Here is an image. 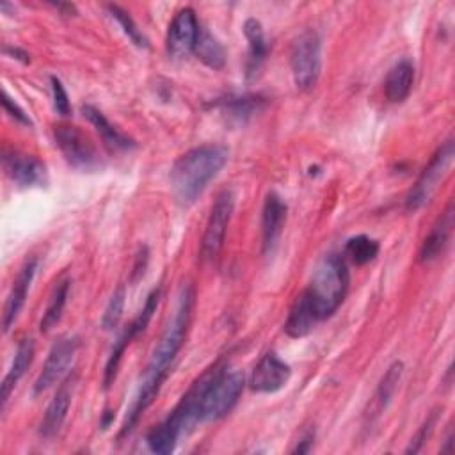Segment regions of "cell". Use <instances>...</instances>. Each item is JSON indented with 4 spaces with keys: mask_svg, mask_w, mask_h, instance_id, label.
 I'll list each match as a JSON object with an SVG mask.
<instances>
[{
    "mask_svg": "<svg viewBox=\"0 0 455 455\" xmlns=\"http://www.w3.org/2000/svg\"><path fill=\"white\" fill-rule=\"evenodd\" d=\"M2 164L5 174L18 187H43L46 183V165L32 156L16 149H4Z\"/></svg>",
    "mask_w": 455,
    "mask_h": 455,
    "instance_id": "obj_13",
    "label": "cell"
},
{
    "mask_svg": "<svg viewBox=\"0 0 455 455\" xmlns=\"http://www.w3.org/2000/svg\"><path fill=\"white\" fill-rule=\"evenodd\" d=\"M228 160L229 149L222 144H203L183 153L169 174L176 201L183 206L194 204Z\"/></svg>",
    "mask_w": 455,
    "mask_h": 455,
    "instance_id": "obj_2",
    "label": "cell"
},
{
    "mask_svg": "<svg viewBox=\"0 0 455 455\" xmlns=\"http://www.w3.org/2000/svg\"><path fill=\"white\" fill-rule=\"evenodd\" d=\"M265 98L259 94H233L217 101L222 116L233 124H245L265 108Z\"/></svg>",
    "mask_w": 455,
    "mask_h": 455,
    "instance_id": "obj_18",
    "label": "cell"
},
{
    "mask_svg": "<svg viewBox=\"0 0 455 455\" xmlns=\"http://www.w3.org/2000/svg\"><path fill=\"white\" fill-rule=\"evenodd\" d=\"M245 386V377L238 370L228 371L224 366L213 364L210 380L203 391L199 403V421H217L233 411Z\"/></svg>",
    "mask_w": 455,
    "mask_h": 455,
    "instance_id": "obj_4",
    "label": "cell"
},
{
    "mask_svg": "<svg viewBox=\"0 0 455 455\" xmlns=\"http://www.w3.org/2000/svg\"><path fill=\"white\" fill-rule=\"evenodd\" d=\"M451 158H453V139H448L434 153L428 165L421 171L419 178L416 180V183L409 190V194L405 197V210L407 212H418L419 208H423L430 201V197L434 196V192L437 188V183L446 174V171L451 164Z\"/></svg>",
    "mask_w": 455,
    "mask_h": 455,
    "instance_id": "obj_7",
    "label": "cell"
},
{
    "mask_svg": "<svg viewBox=\"0 0 455 455\" xmlns=\"http://www.w3.org/2000/svg\"><path fill=\"white\" fill-rule=\"evenodd\" d=\"M350 286L347 261L339 254H327L315 268L311 283L304 290L318 322L329 318L345 300Z\"/></svg>",
    "mask_w": 455,
    "mask_h": 455,
    "instance_id": "obj_3",
    "label": "cell"
},
{
    "mask_svg": "<svg viewBox=\"0 0 455 455\" xmlns=\"http://www.w3.org/2000/svg\"><path fill=\"white\" fill-rule=\"evenodd\" d=\"M235 210V194L229 188H224L212 210H210V217L204 228V235L201 238V258L204 261H215L224 247V240H226V231L231 220Z\"/></svg>",
    "mask_w": 455,
    "mask_h": 455,
    "instance_id": "obj_8",
    "label": "cell"
},
{
    "mask_svg": "<svg viewBox=\"0 0 455 455\" xmlns=\"http://www.w3.org/2000/svg\"><path fill=\"white\" fill-rule=\"evenodd\" d=\"M379 242L375 238H370L368 235H355L347 240L345 243V254L350 258L355 265H366L379 254Z\"/></svg>",
    "mask_w": 455,
    "mask_h": 455,
    "instance_id": "obj_27",
    "label": "cell"
},
{
    "mask_svg": "<svg viewBox=\"0 0 455 455\" xmlns=\"http://www.w3.org/2000/svg\"><path fill=\"white\" fill-rule=\"evenodd\" d=\"M290 377V364L284 363L275 352H267L254 366L249 379V387L254 393H275L288 384Z\"/></svg>",
    "mask_w": 455,
    "mask_h": 455,
    "instance_id": "obj_12",
    "label": "cell"
},
{
    "mask_svg": "<svg viewBox=\"0 0 455 455\" xmlns=\"http://www.w3.org/2000/svg\"><path fill=\"white\" fill-rule=\"evenodd\" d=\"M316 323H318V318H316L306 293L302 291L295 299L293 306L290 307V313L284 322V332L290 338H304L315 329Z\"/></svg>",
    "mask_w": 455,
    "mask_h": 455,
    "instance_id": "obj_24",
    "label": "cell"
},
{
    "mask_svg": "<svg viewBox=\"0 0 455 455\" xmlns=\"http://www.w3.org/2000/svg\"><path fill=\"white\" fill-rule=\"evenodd\" d=\"M75 375H68L57 387L53 398L50 400L46 412L43 416L41 427H39V434L44 439H52L59 434L60 427L66 421L71 400H73V389H75Z\"/></svg>",
    "mask_w": 455,
    "mask_h": 455,
    "instance_id": "obj_15",
    "label": "cell"
},
{
    "mask_svg": "<svg viewBox=\"0 0 455 455\" xmlns=\"http://www.w3.org/2000/svg\"><path fill=\"white\" fill-rule=\"evenodd\" d=\"M414 84V64L409 59L398 60L384 80V94L391 103L403 101L412 89Z\"/></svg>",
    "mask_w": 455,
    "mask_h": 455,
    "instance_id": "obj_23",
    "label": "cell"
},
{
    "mask_svg": "<svg viewBox=\"0 0 455 455\" xmlns=\"http://www.w3.org/2000/svg\"><path fill=\"white\" fill-rule=\"evenodd\" d=\"M112 418H114V414H112L110 411H105V414H103V421H101V428H107V427L112 423Z\"/></svg>",
    "mask_w": 455,
    "mask_h": 455,
    "instance_id": "obj_35",
    "label": "cell"
},
{
    "mask_svg": "<svg viewBox=\"0 0 455 455\" xmlns=\"http://www.w3.org/2000/svg\"><path fill=\"white\" fill-rule=\"evenodd\" d=\"M286 213H288V206L283 201V197L275 192L267 194L263 212H261V238H263L261 245H263L265 256L275 251L286 222Z\"/></svg>",
    "mask_w": 455,
    "mask_h": 455,
    "instance_id": "obj_14",
    "label": "cell"
},
{
    "mask_svg": "<svg viewBox=\"0 0 455 455\" xmlns=\"http://www.w3.org/2000/svg\"><path fill=\"white\" fill-rule=\"evenodd\" d=\"M313 439H315V435L309 432V434H306L302 439H300V443L291 450L293 453H306V451H309L311 450V444H313Z\"/></svg>",
    "mask_w": 455,
    "mask_h": 455,
    "instance_id": "obj_33",
    "label": "cell"
},
{
    "mask_svg": "<svg viewBox=\"0 0 455 455\" xmlns=\"http://www.w3.org/2000/svg\"><path fill=\"white\" fill-rule=\"evenodd\" d=\"M453 224H455V206H453V199L446 204L444 212L437 217L435 224L432 226L430 233L425 236L421 247H419V261L421 263H430L435 258H439L451 236L453 231Z\"/></svg>",
    "mask_w": 455,
    "mask_h": 455,
    "instance_id": "obj_17",
    "label": "cell"
},
{
    "mask_svg": "<svg viewBox=\"0 0 455 455\" xmlns=\"http://www.w3.org/2000/svg\"><path fill=\"white\" fill-rule=\"evenodd\" d=\"M34 352H36V347H34V341L30 338L20 341L16 352H14V357H12V363L2 380V391H0V402H2V411L5 409L7 405V400L12 393V389L16 387V384L20 382V379L25 375V371L30 368L32 364V359H34Z\"/></svg>",
    "mask_w": 455,
    "mask_h": 455,
    "instance_id": "obj_21",
    "label": "cell"
},
{
    "mask_svg": "<svg viewBox=\"0 0 455 455\" xmlns=\"http://www.w3.org/2000/svg\"><path fill=\"white\" fill-rule=\"evenodd\" d=\"M290 64L297 89L311 91L322 71V41L315 30H306L295 39Z\"/></svg>",
    "mask_w": 455,
    "mask_h": 455,
    "instance_id": "obj_5",
    "label": "cell"
},
{
    "mask_svg": "<svg viewBox=\"0 0 455 455\" xmlns=\"http://www.w3.org/2000/svg\"><path fill=\"white\" fill-rule=\"evenodd\" d=\"M124 299H126V290H124V284H119L112 297L108 299L107 302V307L103 311V316H101V327L105 331H112L114 327H117L121 316H123V309H124Z\"/></svg>",
    "mask_w": 455,
    "mask_h": 455,
    "instance_id": "obj_29",
    "label": "cell"
},
{
    "mask_svg": "<svg viewBox=\"0 0 455 455\" xmlns=\"http://www.w3.org/2000/svg\"><path fill=\"white\" fill-rule=\"evenodd\" d=\"M158 302H160V288H153L148 297H146V302L142 306V309L139 311V315L128 323V327L121 332V336L117 338V341L114 343V348L107 359V364H105V371H103V386L105 389H108L112 386V382L116 380V375H117V370H119V364H121V359L124 355V350L128 348V345L137 338V334L144 332L146 327L149 325L156 307H158Z\"/></svg>",
    "mask_w": 455,
    "mask_h": 455,
    "instance_id": "obj_9",
    "label": "cell"
},
{
    "mask_svg": "<svg viewBox=\"0 0 455 455\" xmlns=\"http://www.w3.org/2000/svg\"><path fill=\"white\" fill-rule=\"evenodd\" d=\"M52 84V98H53V108L59 116L66 117L71 112V103H69V96L62 85V82L57 76L50 78Z\"/></svg>",
    "mask_w": 455,
    "mask_h": 455,
    "instance_id": "obj_31",
    "label": "cell"
},
{
    "mask_svg": "<svg viewBox=\"0 0 455 455\" xmlns=\"http://www.w3.org/2000/svg\"><path fill=\"white\" fill-rule=\"evenodd\" d=\"M243 36L249 43V53H247V64H245V75L247 80L256 78L258 71L261 69L267 53H268V46H267V39H265V32H263V25L259 20L256 18H249L243 23Z\"/></svg>",
    "mask_w": 455,
    "mask_h": 455,
    "instance_id": "obj_20",
    "label": "cell"
},
{
    "mask_svg": "<svg viewBox=\"0 0 455 455\" xmlns=\"http://www.w3.org/2000/svg\"><path fill=\"white\" fill-rule=\"evenodd\" d=\"M437 419H439V409H434L427 418H425V421L419 425V428H418V432L412 435V439H411V443H409V446H407V453H418L419 450H421V446L425 444V441L432 435V432H434V428H435V425H437Z\"/></svg>",
    "mask_w": 455,
    "mask_h": 455,
    "instance_id": "obj_30",
    "label": "cell"
},
{
    "mask_svg": "<svg viewBox=\"0 0 455 455\" xmlns=\"http://www.w3.org/2000/svg\"><path fill=\"white\" fill-rule=\"evenodd\" d=\"M7 55H11L12 59H18V60H21V62H28L30 59H28V53L27 52H23V50H20V48H14V46H5V50H4Z\"/></svg>",
    "mask_w": 455,
    "mask_h": 455,
    "instance_id": "obj_34",
    "label": "cell"
},
{
    "mask_svg": "<svg viewBox=\"0 0 455 455\" xmlns=\"http://www.w3.org/2000/svg\"><path fill=\"white\" fill-rule=\"evenodd\" d=\"M192 307H194V290H192V286H183L180 291V297H178L174 315L169 320L162 338L158 339V345L155 347V350L151 354V359L146 366L139 391L124 416V421H123V427L119 432V439H123L135 428V425L139 423L144 411L156 398L164 380L169 375L171 363L174 361V357L178 355V352L181 350V347L185 343L187 331H188L190 318H192Z\"/></svg>",
    "mask_w": 455,
    "mask_h": 455,
    "instance_id": "obj_1",
    "label": "cell"
},
{
    "mask_svg": "<svg viewBox=\"0 0 455 455\" xmlns=\"http://www.w3.org/2000/svg\"><path fill=\"white\" fill-rule=\"evenodd\" d=\"M69 284H71L69 279H62L53 288V291L50 295V300H48V306H46V309L43 313V318H41V323H39L41 332H48L59 323V320L62 316V311H64V306H66V300H68Z\"/></svg>",
    "mask_w": 455,
    "mask_h": 455,
    "instance_id": "obj_25",
    "label": "cell"
},
{
    "mask_svg": "<svg viewBox=\"0 0 455 455\" xmlns=\"http://www.w3.org/2000/svg\"><path fill=\"white\" fill-rule=\"evenodd\" d=\"M2 105H4L5 114H9V117H12L14 121H18V123H21V124H25V126H30V124H32L28 114H25V110L11 98L5 91H4V94H2Z\"/></svg>",
    "mask_w": 455,
    "mask_h": 455,
    "instance_id": "obj_32",
    "label": "cell"
},
{
    "mask_svg": "<svg viewBox=\"0 0 455 455\" xmlns=\"http://www.w3.org/2000/svg\"><path fill=\"white\" fill-rule=\"evenodd\" d=\"M107 11H108L110 16L121 25L123 32L128 36V39H130L135 46H139V48H148V39H146V36L140 32V28L135 25V21L132 20V16H130L124 9H121L119 5L108 4V5H107Z\"/></svg>",
    "mask_w": 455,
    "mask_h": 455,
    "instance_id": "obj_28",
    "label": "cell"
},
{
    "mask_svg": "<svg viewBox=\"0 0 455 455\" xmlns=\"http://www.w3.org/2000/svg\"><path fill=\"white\" fill-rule=\"evenodd\" d=\"M36 270H37V258L27 259L25 265L21 267V270L18 272L12 286H11V291H9L5 306H4V320H2V325H4L5 332L14 325V322L18 320V316H20L23 306H25V300H27L30 284L34 281Z\"/></svg>",
    "mask_w": 455,
    "mask_h": 455,
    "instance_id": "obj_16",
    "label": "cell"
},
{
    "mask_svg": "<svg viewBox=\"0 0 455 455\" xmlns=\"http://www.w3.org/2000/svg\"><path fill=\"white\" fill-rule=\"evenodd\" d=\"M78 345L80 341L76 336H64L52 345L46 355V361L43 364V370L39 371L34 382V395H39L62 380V377L68 373L69 364L73 363Z\"/></svg>",
    "mask_w": 455,
    "mask_h": 455,
    "instance_id": "obj_11",
    "label": "cell"
},
{
    "mask_svg": "<svg viewBox=\"0 0 455 455\" xmlns=\"http://www.w3.org/2000/svg\"><path fill=\"white\" fill-rule=\"evenodd\" d=\"M196 53L212 69H222L226 64V52L222 44L208 30H201L196 44Z\"/></svg>",
    "mask_w": 455,
    "mask_h": 455,
    "instance_id": "obj_26",
    "label": "cell"
},
{
    "mask_svg": "<svg viewBox=\"0 0 455 455\" xmlns=\"http://www.w3.org/2000/svg\"><path fill=\"white\" fill-rule=\"evenodd\" d=\"M82 114L96 128L103 144L108 149H112V151H128V149L135 148V142L128 135H124L121 130H117L96 107L84 105Z\"/></svg>",
    "mask_w": 455,
    "mask_h": 455,
    "instance_id": "obj_22",
    "label": "cell"
},
{
    "mask_svg": "<svg viewBox=\"0 0 455 455\" xmlns=\"http://www.w3.org/2000/svg\"><path fill=\"white\" fill-rule=\"evenodd\" d=\"M199 34H201V28H199L196 11L192 7L180 9L167 28L165 48L169 57L174 60H183L190 53H194Z\"/></svg>",
    "mask_w": 455,
    "mask_h": 455,
    "instance_id": "obj_10",
    "label": "cell"
},
{
    "mask_svg": "<svg viewBox=\"0 0 455 455\" xmlns=\"http://www.w3.org/2000/svg\"><path fill=\"white\" fill-rule=\"evenodd\" d=\"M403 375V363L402 361H395L387 366L386 373L382 375L375 393H373V398L368 405V411H366V419L368 423L371 425L386 409L387 405L391 403L393 400V395L400 384V379Z\"/></svg>",
    "mask_w": 455,
    "mask_h": 455,
    "instance_id": "obj_19",
    "label": "cell"
},
{
    "mask_svg": "<svg viewBox=\"0 0 455 455\" xmlns=\"http://www.w3.org/2000/svg\"><path fill=\"white\" fill-rule=\"evenodd\" d=\"M57 148L60 149L66 162L84 172L98 171L103 162L98 148L87 133L73 124H57L53 130Z\"/></svg>",
    "mask_w": 455,
    "mask_h": 455,
    "instance_id": "obj_6",
    "label": "cell"
}]
</instances>
